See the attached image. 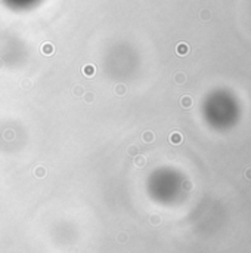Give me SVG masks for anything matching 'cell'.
<instances>
[{
	"label": "cell",
	"instance_id": "3",
	"mask_svg": "<svg viewBox=\"0 0 251 253\" xmlns=\"http://www.w3.org/2000/svg\"><path fill=\"white\" fill-rule=\"evenodd\" d=\"M180 104H182V107L183 108H189L191 105H192V99H191L189 96H183V98L180 99Z\"/></svg>",
	"mask_w": 251,
	"mask_h": 253
},
{
	"label": "cell",
	"instance_id": "4",
	"mask_svg": "<svg viewBox=\"0 0 251 253\" xmlns=\"http://www.w3.org/2000/svg\"><path fill=\"white\" fill-rule=\"evenodd\" d=\"M52 52H53V46L50 45V43H46V45L43 46V53H46V55L49 53V55H50Z\"/></svg>",
	"mask_w": 251,
	"mask_h": 253
},
{
	"label": "cell",
	"instance_id": "7",
	"mask_svg": "<svg viewBox=\"0 0 251 253\" xmlns=\"http://www.w3.org/2000/svg\"><path fill=\"white\" fill-rule=\"evenodd\" d=\"M185 79H186V77H185L183 74H177V76H176V82H177V83H183Z\"/></svg>",
	"mask_w": 251,
	"mask_h": 253
},
{
	"label": "cell",
	"instance_id": "2",
	"mask_svg": "<svg viewBox=\"0 0 251 253\" xmlns=\"http://www.w3.org/2000/svg\"><path fill=\"white\" fill-rule=\"evenodd\" d=\"M182 139H183V138H182V135H180L179 132H174V133H171V135H170V142H171V144H174V145L180 144V142H182Z\"/></svg>",
	"mask_w": 251,
	"mask_h": 253
},
{
	"label": "cell",
	"instance_id": "1",
	"mask_svg": "<svg viewBox=\"0 0 251 253\" xmlns=\"http://www.w3.org/2000/svg\"><path fill=\"white\" fill-rule=\"evenodd\" d=\"M176 51H177L179 55L183 56V55H186V53L189 52V46L186 45V43H179V45H177V49H176Z\"/></svg>",
	"mask_w": 251,
	"mask_h": 253
},
{
	"label": "cell",
	"instance_id": "9",
	"mask_svg": "<svg viewBox=\"0 0 251 253\" xmlns=\"http://www.w3.org/2000/svg\"><path fill=\"white\" fill-rule=\"evenodd\" d=\"M244 175H245V178H247V179H250V181H251V167L247 169L245 172H244Z\"/></svg>",
	"mask_w": 251,
	"mask_h": 253
},
{
	"label": "cell",
	"instance_id": "6",
	"mask_svg": "<svg viewBox=\"0 0 251 253\" xmlns=\"http://www.w3.org/2000/svg\"><path fill=\"white\" fill-rule=\"evenodd\" d=\"M152 138H154V135H152L151 132H146L145 135H143V139H145L146 142H151V141H152Z\"/></svg>",
	"mask_w": 251,
	"mask_h": 253
},
{
	"label": "cell",
	"instance_id": "5",
	"mask_svg": "<svg viewBox=\"0 0 251 253\" xmlns=\"http://www.w3.org/2000/svg\"><path fill=\"white\" fill-rule=\"evenodd\" d=\"M201 18H202L204 21L210 19V11H202V12H201Z\"/></svg>",
	"mask_w": 251,
	"mask_h": 253
},
{
	"label": "cell",
	"instance_id": "10",
	"mask_svg": "<svg viewBox=\"0 0 251 253\" xmlns=\"http://www.w3.org/2000/svg\"><path fill=\"white\" fill-rule=\"evenodd\" d=\"M86 68H87L86 71H87V73H89V74H92V73H93V67H86Z\"/></svg>",
	"mask_w": 251,
	"mask_h": 253
},
{
	"label": "cell",
	"instance_id": "8",
	"mask_svg": "<svg viewBox=\"0 0 251 253\" xmlns=\"http://www.w3.org/2000/svg\"><path fill=\"white\" fill-rule=\"evenodd\" d=\"M136 164L138 166H145V158H136Z\"/></svg>",
	"mask_w": 251,
	"mask_h": 253
}]
</instances>
